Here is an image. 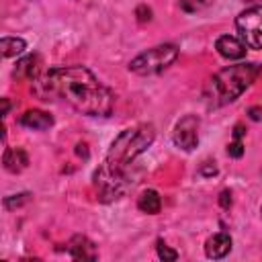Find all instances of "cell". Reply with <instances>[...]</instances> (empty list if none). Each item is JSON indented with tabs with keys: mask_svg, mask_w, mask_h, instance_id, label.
<instances>
[{
	"mask_svg": "<svg viewBox=\"0 0 262 262\" xmlns=\"http://www.w3.org/2000/svg\"><path fill=\"white\" fill-rule=\"evenodd\" d=\"M215 0H178L180 8L184 12H199V10H205L213 4Z\"/></svg>",
	"mask_w": 262,
	"mask_h": 262,
	"instance_id": "9a60e30c",
	"label": "cell"
},
{
	"mask_svg": "<svg viewBox=\"0 0 262 262\" xmlns=\"http://www.w3.org/2000/svg\"><path fill=\"white\" fill-rule=\"evenodd\" d=\"M248 2H254V4H262V0H248Z\"/></svg>",
	"mask_w": 262,
	"mask_h": 262,
	"instance_id": "cb8c5ba5",
	"label": "cell"
},
{
	"mask_svg": "<svg viewBox=\"0 0 262 262\" xmlns=\"http://www.w3.org/2000/svg\"><path fill=\"white\" fill-rule=\"evenodd\" d=\"M231 235L225 233V231H219V233H213L207 242H205V254L207 258H213V260H219V258H225L229 252H231Z\"/></svg>",
	"mask_w": 262,
	"mask_h": 262,
	"instance_id": "9c48e42d",
	"label": "cell"
},
{
	"mask_svg": "<svg viewBox=\"0 0 262 262\" xmlns=\"http://www.w3.org/2000/svg\"><path fill=\"white\" fill-rule=\"evenodd\" d=\"M29 192H23V194H10V196H6L4 199V207L10 211V209H14V207H18V205H23V203H27L29 201Z\"/></svg>",
	"mask_w": 262,
	"mask_h": 262,
	"instance_id": "e0dca14e",
	"label": "cell"
},
{
	"mask_svg": "<svg viewBox=\"0 0 262 262\" xmlns=\"http://www.w3.org/2000/svg\"><path fill=\"white\" fill-rule=\"evenodd\" d=\"M260 213H262V207H260Z\"/></svg>",
	"mask_w": 262,
	"mask_h": 262,
	"instance_id": "d4e9b609",
	"label": "cell"
},
{
	"mask_svg": "<svg viewBox=\"0 0 262 262\" xmlns=\"http://www.w3.org/2000/svg\"><path fill=\"white\" fill-rule=\"evenodd\" d=\"M219 203H221V207H225V209H227V207L231 205V192H229V190H223V192H221Z\"/></svg>",
	"mask_w": 262,
	"mask_h": 262,
	"instance_id": "44dd1931",
	"label": "cell"
},
{
	"mask_svg": "<svg viewBox=\"0 0 262 262\" xmlns=\"http://www.w3.org/2000/svg\"><path fill=\"white\" fill-rule=\"evenodd\" d=\"M137 209L143 211V213H147V215H156V213H160V209H162L160 192L154 190V188L143 190V192L139 194V199H137Z\"/></svg>",
	"mask_w": 262,
	"mask_h": 262,
	"instance_id": "4fadbf2b",
	"label": "cell"
},
{
	"mask_svg": "<svg viewBox=\"0 0 262 262\" xmlns=\"http://www.w3.org/2000/svg\"><path fill=\"white\" fill-rule=\"evenodd\" d=\"M199 127H201V121L196 115H184L174 125V131H172L174 145L184 151H192L199 143Z\"/></svg>",
	"mask_w": 262,
	"mask_h": 262,
	"instance_id": "8992f818",
	"label": "cell"
},
{
	"mask_svg": "<svg viewBox=\"0 0 262 262\" xmlns=\"http://www.w3.org/2000/svg\"><path fill=\"white\" fill-rule=\"evenodd\" d=\"M209 162H205V166H201V174H205V176H213V174H217V168L211 164V166H207Z\"/></svg>",
	"mask_w": 262,
	"mask_h": 262,
	"instance_id": "7402d4cb",
	"label": "cell"
},
{
	"mask_svg": "<svg viewBox=\"0 0 262 262\" xmlns=\"http://www.w3.org/2000/svg\"><path fill=\"white\" fill-rule=\"evenodd\" d=\"M137 18H139L141 23L149 20V18H151V10H149V8H145V6H139V8H137Z\"/></svg>",
	"mask_w": 262,
	"mask_h": 262,
	"instance_id": "ffe728a7",
	"label": "cell"
},
{
	"mask_svg": "<svg viewBox=\"0 0 262 262\" xmlns=\"http://www.w3.org/2000/svg\"><path fill=\"white\" fill-rule=\"evenodd\" d=\"M215 49L225 59H244L246 57V51H248L246 49V43L239 37H233V35H221L215 41Z\"/></svg>",
	"mask_w": 262,
	"mask_h": 262,
	"instance_id": "52a82bcc",
	"label": "cell"
},
{
	"mask_svg": "<svg viewBox=\"0 0 262 262\" xmlns=\"http://www.w3.org/2000/svg\"><path fill=\"white\" fill-rule=\"evenodd\" d=\"M262 66L260 63H235V66H227L223 70H219L217 74H213L203 88V98L207 102L209 108H219L225 106L229 102H233L235 98H239L260 76Z\"/></svg>",
	"mask_w": 262,
	"mask_h": 262,
	"instance_id": "3957f363",
	"label": "cell"
},
{
	"mask_svg": "<svg viewBox=\"0 0 262 262\" xmlns=\"http://www.w3.org/2000/svg\"><path fill=\"white\" fill-rule=\"evenodd\" d=\"M14 78H27V80H35L41 76V57L37 53L25 55L16 61L14 66Z\"/></svg>",
	"mask_w": 262,
	"mask_h": 262,
	"instance_id": "8fae6325",
	"label": "cell"
},
{
	"mask_svg": "<svg viewBox=\"0 0 262 262\" xmlns=\"http://www.w3.org/2000/svg\"><path fill=\"white\" fill-rule=\"evenodd\" d=\"M41 100H63L88 117H108L115 106L113 92L84 66H57L33 80Z\"/></svg>",
	"mask_w": 262,
	"mask_h": 262,
	"instance_id": "6da1fadb",
	"label": "cell"
},
{
	"mask_svg": "<svg viewBox=\"0 0 262 262\" xmlns=\"http://www.w3.org/2000/svg\"><path fill=\"white\" fill-rule=\"evenodd\" d=\"M8 108H10V102H8V98H2V117H6Z\"/></svg>",
	"mask_w": 262,
	"mask_h": 262,
	"instance_id": "603a6c76",
	"label": "cell"
},
{
	"mask_svg": "<svg viewBox=\"0 0 262 262\" xmlns=\"http://www.w3.org/2000/svg\"><path fill=\"white\" fill-rule=\"evenodd\" d=\"M156 139V127L151 123H139L135 127L123 129L115 141L111 143V149L104 158L102 168L96 170V186L102 201H115L123 194L127 188V170L131 162L141 156Z\"/></svg>",
	"mask_w": 262,
	"mask_h": 262,
	"instance_id": "7a4b0ae2",
	"label": "cell"
},
{
	"mask_svg": "<svg viewBox=\"0 0 262 262\" xmlns=\"http://www.w3.org/2000/svg\"><path fill=\"white\" fill-rule=\"evenodd\" d=\"M227 154L231 158H242L244 156V145H242V139H233L229 145H227Z\"/></svg>",
	"mask_w": 262,
	"mask_h": 262,
	"instance_id": "ac0fdd59",
	"label": "cell"
},
{
	"mask_svg": "<svg viewBox=\"0 0 262 262\" xmlns=\"http://www.w3.org/2000/svg\"><path fill=\"white\" fill-rule=\"evenodd\" d=\"M248 117H250L252 121L260 123V121H262V106H252V108L248 111Z\"/></svg>",
	"mask_w": 262,
	"mask_h": 262,
	"instance_id": "d6986e66",
	"label": "cell"
},
{
	"mask_svg": "<svg viewBox=\"0 0 262 262\" xmlns=\"http://www.w3.org/2000/svg\"><path fill=\"white\" fill-rule=\"evenodd\" d=\"M25 49H27V43L20 37H2L0 39V51L4 57H16Z\"/></svg>",
	"mask_w": 262,
	"mask_h": 262,
	"instance_id": "5bb4252c",
	"label": "cell"
},
{
	"mask_svg": "<svg viewBox=\"0 0 262 262\" xmlns=\"http://www.w3.org/2000/svg\"><path fill=\"white\" fill-rule=\"evenodd\" d=\"M68 254L74 260H96L98 252L92 239H88L86 235H74L68 242Z\"/></svg>",
	"mask_w": 262,
	"mask_h": 262,
	"instance_id": "ba28073f",
	"label": "cell"
},
{
	"mask_svg": "<svg viewBox=\"0 0 262 262\" xmlns=\"http://www.w3.org/2000/svg\"><path fill=\"white\" fill-rule=\"evenodd\" d=\"M176 57H178V47L172 43H162V45H156V47L135 55L129 61V72H133L137 76L160 74L166 68H170L176 61Z\"/></svg>",
	"mask_w": 262,
	"mask_h": 262,
	"instance_id": "277c9868",
	"label": "cell"
},
{
	"mask_svg": "<svg viewBox=\"0 0 262 262\" xmlns=\"http://www.w3.org/2000/svg\"><path fill=\"white\" fill-rule=\"evenodd\" d=\"M18 123H20L23 127H27V129L45 131V129H49V127L53 125V117H51L49 113L41 111V108H31V111H27V113L20 115Z\"/></svg>",
	"mask_w": 262,
	"mask_h": 262,
	"instance_id": "30bf717a",
	"label": "cell"
},
{
	"mask_svg": "<svg viewBox=\"0 0 262 262\" xmlns=\"http://www.w3.org/2000/svg\"><path fill=\"white\" fill-rule=\"evenodd\" d=\"M2 164H4V168L8 172L18 174L29 166V156H27V151L23 147H6L4 156H2Z\"/></svg>",
	"mask_w": 262,
	"mask_h": 262,
	"instance_id": "7c38bea8",
	"label": "cell"
},
{
	"mask_svg": "<svg viewBox=\"0 0 262 262\" xmlns=\"http://www.w3.org/2000/svg\"><path fill=\"white\" fill-rule=\"evenodd\" d=\"M156 250H158V256H160L162 260H176V258H178V252L170 250V248L164 244V239H158V242H156Z\"/></svg>",
	"mask_w": 262,
	"mask_h": 262,
	"instance_id": "2e32d148",
	"label": "cell"
},
{
	"mask_svg": "<svg viewBox=\"0 0 262 262\" xmlns=\"http://www.w3.org/2000/svg\"><path fill=\"white\" fill-rule=\"evenodd\" d=\"M239 39L250 49H262V4H252L235 18Z\"/></svg>",
	"mask_w": 262,
	"mask_h": 262,
	"instance_id": "5b68a950",
	"label": "cell"
}]
</instances>
